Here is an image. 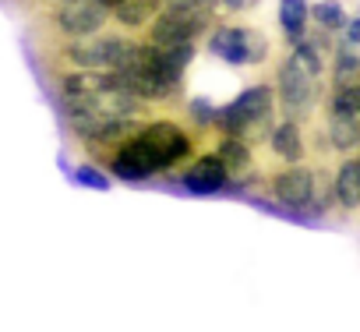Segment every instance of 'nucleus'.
I'll list each match as a JSON object with an SVG mask.
<instances>
[{
    "label": "nucleus",
    "mask_w": 360,
    "mask_h": 332,
    "mask_svg": "<svg viewBox=\"0 0 360 332\" xmlns=\"http://www.w3.org/2000/svg\"><path fill=\"white\" fill-rule=\"evenodd\" d=\"M262 0H216V11L223 18H240V15H251Z\"/></svg>",
    "instance_id": "6ab92c4d"
},
{
    "label": "nucleus",
    "mask_w": 360,
    "mask_h": 332,
    "mask_svg": "<svg viewBox=\"0 0 360 332\" xmlns=\"http://www.w3.org/2000/svg\"><path fill=\"white\" fill-rule=\"evenodd\" d=\"M335 43H339V46H349V50H360V8H356V15L346 18V25H342V32L335 36Z\"/></svg>",
    "instance_id": "aec40b11"
},
{
    "label": "nucleus",
    "mask_w": 360,
    "mask_h": 332,
    "mask_svg": "<svg viewBox=\"0 0 360 332\" xmlns=\"http://www.w3.org/2000/svg\"><path fill=\"white\" fill-rule=\"evenodd\" d=\"M332 198L342 212L360 209V155H342L332 170Z\"/></svg>",
    "instance_id": "9b49d317"
},
{
    "label": "nucleus",
    "mask_w": 360,
    "mask_h": 332,
    "mask_svg": "<svg viewBox=\"0 0 360 332\" xmlns=\"http://www.w3.org/2000/svg\"><path fill=\"white\" fill-rule=\"evenodd\" d=\"M346 18H349V11L342 8V0H318V4H311V25L321 29V32L339 36Z\"/></svg>",
    "instance_id": "dca6fc26"
},
{
    "label": "nucleus",
    "mask_w": 360,
    "mask_h": 332,
    "mask_svg": "<svg viewBox=\"0 0 360 332\" xmlns=\"http://www.w3.org/2000/svg\"><path fill=\"white\" fill-rule=\"evenodd\" d=\"M321 110H339L353 120H360V85H342V89H328L321 99Z\"/></svg>",
    "instance_id": "f3484780"
},
{
    "label": "nucleus",
    "mask_w": 360,
    "mask_h": 332,
    "mask_svg": "<svg viewBox=\"0 0 360 332\" xmlns=\"http://www.w3.org/2000/svg\"><path fill=\"white\" fill-rule=\"evenodd\" d=\"M25 4H32V8H46L50 0H25Z\"/></svg>",
    "instance_id": "412c9836"
},
{
    "label": "nucleus",
    "mask_w": 360,
    "mask_h": 332,
    "mask_svg": "<svg viewBox=\"0 0 360 332\" xmlns=\"http://www.w3.org/2000/svg\"><path fill=\"white\" fill-rule=\"evenodd\" d=\"M134 134H138V138L148 145V152L155 155L159 174H169V177H173L191 155L202 152V134H198L184 117H180V113H148Z\"/></svg>",
    "instance_id": "f03ea898"
},
{
    "label": "nucleus",
    "mask_w": 360,
    "mask_h": 332,
    "mask_svg": "<svg viewBox=\"0 0 360 332\" xmlns=\"http://www.w3.org/2000/svg\"><path fill=\"white\" fill-rule=\"evenodd\" d=\"M219 11L212 4H198V0H166L155 11V18L141 29V39L152 46H180V43H198L212 29Z\"/></svg>",
    "instance_id": "20e7f679"
},
{
    "label": "nucleus",
    "mask_w": 360,
    "mask_h": 332,
    "mask_svg": "<svg viewBox=\"0 0 360 332\" xmlns=\"http://www.w3.org/2000/svg\"><path fill=\"white\" fill-rule=\"evenodd\" d=\"M131 43H134L131 32H120V29L106 25L103 32L85 36V39H57L53 64H57V71H103V75H113V71H120Z\"/></svg>",
    "instance_id": "7ed1b4c3"
},
{
    "label": "nucleus",
    "mask_w": 360,
    "mask_h": 332,
    "mask_svg": "<svg viewBox=\"0 0 360 332\" xmlns=\"http://www.w3.org/2000/svg\"><path fill=\"white\" fill-rule=\"evenodd\" d=\"M276 22H279V36H283V43L293 46V43L304 39V32L311 29V4H307V0H279Z\"/></svg>",
    "instance_id": "4468645a"
},
{
    "label": "nucleus",
    "mask_w": 360,
    "mask_h": 332,
    "mask_svg": "<svg viewBox=\"0 0 360 332\" xmlns=\"http://www.w3.org/2000/svg\"><path fill=\"white\" fill-rule=\"evenodd\" d=\"M328 89H342V85H360V50L339 46L328 57Z\"/></svg>",
    "instance_id": "2eb2a0df"
},
{
    "label": "nucleus",
    "mask_w": 360,
    "mask_h": 332,
    "mask_svg": "<svg viewBox=\"0 0 360 332\" xmlns=\"http://www.w3.org/2000/svg\"><path fill=\"white\" fill-rule=\"evenodd\" d=\"M272 92H276V106L286 117H297L304 124H311V117L321 110V99L328 92V82L311 78L290 53H283L272 68Z\"/></svg>",
    "instance_id": "423d86ee"
},
{
    "label": "nucleus",
    "mask_w": 360,
    "mask_h": 332,
    "mask_svg": "<svg viewBox=\"0 0 360 332\" xmlns=\"http://www.w3.org/2000/svg\"><path fill=\"white\" fill-rule=\"evenodd\" d=\"M265 145H269L272 162H279V166L307 162V155H311V141H307L304 120L286 117V113H283V117H276V124H272V131H269Z\"/></svg>",
    "instance_id": "9d476101"
},
{
    "label": "nucleus",
    "mask_w": 360,
    "mask_h": 332,
    "mask_svg": "<svg viewBox=\"0 0 360 332\" xmlns=\"http://www.w3.org/2000/svg\"><path fill=\"white\" fill-rule=\"evenodd\" d=\"M106 166V174L124 181V184H145L152 177H162L159 174V162L155 155L148 152V145L138 138V134H127L124 141H117L113 148H106V155L99 159Z\"/></svg>",
    "instance_id": "6e6552de"
},
{
    "label": "nucleus",
    "mask_w": 360,
    "mask_h": 332,
    "mask_svg": "<svg viewBox=\"0 0 360 332\" xmlns=\"http://www.w3.org/2000/svg\"><path fill=\"white\" fill-rule=\"evenodd\" d=\"M180 191H188V195H198V198H209V195H226L233 177L230 170L223 166V159L212 152V148H202L198 155H191L180 170L173 174Z\"/></svg>",
    "instance_id": "1a4fd4ad"
},
{
    "label": "nucleus",
    "mask_w": 360,
    "mask_h": 332,
    "mask_svg": "<svg viewBox=\"0 0 360 332\" xmlns=\"http://www.w3.org/2000/svg\"><path fill=\"white\" fill-rule=\"evenodd\" d=\"M71 177H75L78 188H92V191H110L113 188L110 174L103 170V166H96V162H78L71 170Z\"/></svg>",
    "instance_id": "a211bd4d"
},
{
    "label": "nucleus",
    "mask_w": 360,
    "mask_h": 332,
    "mask_svg": "<svg viewBox=\"0 0 360 332\" xmlns=\"http://www.w3.org/2000/svg\"><path fill=\"white\" fill-rule=\"evenodd\" d=\"M276 117H279V106H276L272 82H255V85H244L226 106H219L212 134H237L258 148L265 145Z\"/></svg>",
    "instance_id": "f257e3e1"
},
{
    "label": "nucleus",
    "mask_w": 360,
    "mask_h": 332,
    "mask_svg": "<svg viewBox=\"0 0 360 332\" xmlns=\"http://www.w3.org/2000/svg\"><path fill=\"white\" fill-rule=\"evenodd\" d=\"M39 11L57 39H85L110 25V8H103L99 0H50Z\"/></svg>",
    "instance_id": "0eeeda50"
},
{
    "label": "nucleus",
    "mask_w": 360,
    "mask_h": 332,
    "mask_svg": "<svg viewBox=\"0 0 360 332\" xmlns=\"http://www.w3.org/2000/svg\"><path fill=\"white\" fill-rule=\"evenodd\" d=\"M321 131H325V145L339 155H349L360 148V120L339 110H321Z\"/></svg>",
    "instance_id": "f8f14e48"
},
{
    "label": "nucleus",
    "mask_w": 360,
    "mask_h": 332,
    "mask_svg": "<svg viewBox=\"0 0 360 332\" xmlns=\"http://www.w3.org/2000/svg\"><path fill=\"white\" fill-rule=\"evenodd\" d=\"M205 53L230 64V68H262L269 57H272V39L255 29V25H240V22H230V18H216L212 29L205 32L202 39Z\"/></svg>",
    "instance_id": "39448f33"
},
{
    "label": "nucleus",
    "mask_w": 360,
    "mask_h": 332,
    "mask_svg": "<svg viewBox=\"0 0 360 332\" xmlns=\"http://www.w3.org/2000/svg\"><path fill=\"white\" fill-rule=\"evenodd\" d=\"M166 4V0H124L110 11V25L120 29V32H131V36H141V29L155 18V11Z\"/></svg>",
    "instance_id": "ddd939ff"
}]
</instances>
